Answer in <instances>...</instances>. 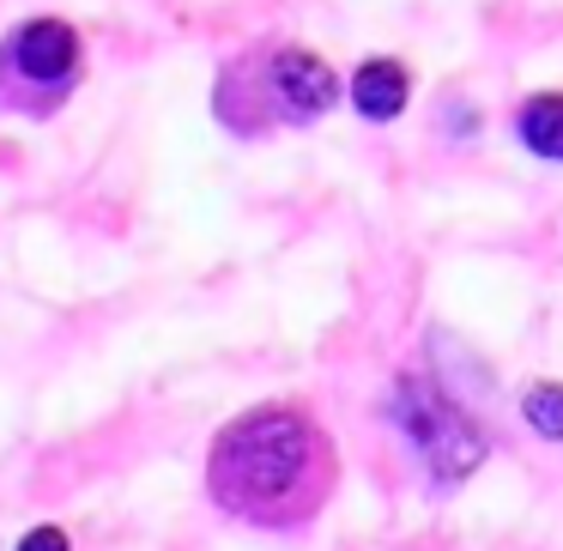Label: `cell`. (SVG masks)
Here are the masks:
<instances>
[{
	"label": "cell",
	"mask_w": 563,
	"mask_h": 551,
	"mask_svg": "<svg viewBox=\"0 0 563 551\" xmlns=\"http://www.w3.org/2000/svg\"><path fill=\"white\" fill-rule=\"evenodd\" d=\"M521 412H527V425H533L539 437L563 442V382H539V388H527Z\"/></svg>",
	"instance_id": "obj_7"
},
{
	"label": "cell",
	"mask_w": 563,
	"mask_h": 551,
	"mask_svg": "<svg viewBox=\"0 0 563 551\" xmlns=\"http://www.w3.org/2000/svg\"><path fill=\"white\" fill-rule=\"evenodd\" d=\"M515 128H521V140H527L533 158L563 164V91H539V98H527V110H521Z\"/></svg>",
	"instance_id": "obj_6"
},
{
	"label": "cell",
	"mask_w": 563,
	"mask_h": 551,
	"mask_svg": "<svg viewBox=\"0 0 563 551\" xmlns=\"http://www.w3.org/2000/svg\"><path fill=\"white\" fill-rule=\"evenodd\" d=\"M394 425L406 430V442L418 449V461L430 466L437 485H461L466 473H478V461L490 454V437L461 412V400L437 388L424 376H400L394 382Z\"/></svg>",
	"instance_id": "obj_2"
},
{
	"label": "cell",
	"mask_w": 563,
	"mask_h": 551,
	"mask_svg": "<svg viewBox=\"0 0 563 551\" xmlns=\"http://www.w3.org/2000/svg\"><path fill=\"white\" fill-rule=\"evenodd\" d=\"M7 55H13V67L31 86H67L79 67V31L62 25V19H31Z\"/></svg>",
	"instance_id": "obj_4"
},
{
	"label": "cell",
	"mask_w": 563,
	"mask_h": 551,
	"mask_svg": "<svg viewBox=\"0 0 563 551\" xmlns=\"http://www.w3.org/2000/svg\"><path fill=\"white\" fill-rule=\"evenodd\" d=\"M333 442L297 406H255L231 418L207 454V491L219 509L255 527H297L333 491Z\"/></svg>",
	"instance_id": "obj_1"
},
{
	"label": "cell",
	"mask_w": 563,
	"mask_h": 551,
	"mask_svg": "<svg viewBox=\"0 0 563 551\" xmlns=\"http://www.w3.org/2000/svg\"><path fill=\"white\" fill-rule=\"evenodd\" d=\"M19 551H74V546H67L62 527H31V533L19 539Z\"/></svg>",
	"instance_id": "obj_8"
},
{
	"label": "cell",
	"mask_w": 563,
	"mask_h": 551,
	"mask_svg": "<svg viewBox=\"0 0 563 551\" xmlns=\"http://www.w3.org/2000/svg\"><path fill=\"white\" fill-rule=\"evenodd\" d=\"M406 98H412V74H406L400 62H364L352 79V103L357 115H369V122H394V115L406 110Z\"/></svg>",
	"instance_id": "obj_5"
},
{
	"label": "cell",
	"mask_w": 563,
	"mask_h": 551,
	"mask_svg": "<svg viewBox=\"0 0 563 551\" xmlns=\"http://www.w3.org/2000/svg\"><path fill=\"white\" fill-rule=\"evenodd\" d=\"M267 91H273V110L285 115V122H316V115L333 110V98H340V79H333V67L321 62V55L309 49H279L267 62Z\"/></svg>",
	"instance_id": "obj_3"
}]
</instances>
